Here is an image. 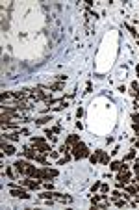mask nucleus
<instances>
[{
  "label": "nucleus",
  "instance_id": "nucleus-24",
  "mask_svg": "<svg viewBox=\"0 0 139 210\" xmlns=\"http://www.w3.org/2000/svg\"><path fill=\"white\" fill-rule=\"evenodd\" d=\"M43 186H45L46 190H54V184H52V182H45V184H43Z\"/></svg>",
  "mask_w": 139,
  "mask_h": 210
},
{
  "label": "nucleus",
  "instance_id": "nucleus-28",
  "mask_svg": "<svg viewBox=\"0 0 139 210\" xmlns=\"http://www.w3.org/2000/svg\"><path fill=\"white\" fill-rule=\"evenodd\" d=\"M6 173H7V175L11 177V179H13V177H15V175H13V169H11V167H6Z\"/></svg>",
  "mask_w": 139,
  "mask_h": 210
},
{
  "label": "nucleus",
  "instance_id": "nucleus-4",
  "mask_svg": "<svg viewBox=\"0 0 139 210\" xmlns=\"http://www.w3.org/2000/svg\"><path fill=\"white\" fill-rule=\"evenodd\" d=\"M9 193H11V197H17V199H30L28 192H26V190H22V188H11Z\"/></svg>",
  "mask_w": 139,
  "mask_h": 210
},
{
  "label": "nucleus",
  "instance_id": "nucleus-21",
  "mask_svg": "<svg viewBox=\"0 0 139 210\" xmlns=\"http://www.w3.org/2000/svg\"><path fill=\"white\" fill-rule=\"evenodd\" d=\"M100 190H102V193H108V192H109V186H108V184H102Z\"/></svg>",
  "mask_w": 139,
  "mask_h": 210
},
{
  "label": "nucleus",
  "instance_id": "nucleus-23",
  "mask_svg": "<svg viewBox=\"0 0 139 210\" xmlns=\"http://www.w3.org/2000/svg\"><path fill=\"white\" fill-rule=\"evenodd\" d=\"M93 91V86H91V82H87V86H85V93H91Z\"/></svg>",
  "mask_w": 139,
  "mask_h": 210
},
{
  "label": "nucleus",
  "instance_id": "nucleus-20",
  "mask_svg": "<svg viewBox=\"0 0 139 210\" xmlns=\"http://www.w3.org/2000/svg\"><path fill=\"white\" fill-rule=\"evenodd\" d=\"M54 78H56V80H59V82H65V80H67L65 74H58V76H54Z\"/></svg>",
  "mask_w": 139,
  "mask_h": 210
},
{
  "label": "nucleus",
  "instance_id": "nucleus-27",
  "mask_svg": "<svg viewBox=\"0 0 139 210\" xmlns=\"http://www.w3.org/2000/svg\"><path fill=\"white\" fill-rule=\"evenodd\" d=\"M111 195H113V199H119V197H122V193H119V192H117V190H115V192H113V193H111Z\"/></svg>",
  "mask_w": 139,
  "mask_h": 210
},
{
  "label": "nucleus",
  "instance_id": "nucleus-31",
  "mask_svg": "<svg viewBox=\"0 0 139 210\" xmlns=\"http://www.w3.org/2000/svg\"><path fill=\"white\" fill-rule=\"evenodd\" d=\"M50 156H52V158H58V151H50Z\"/></svg>",
  "mask_w": 139,
  "mask_h": 210
},
{
  "label": "nucleus",
  "instance_id": "nucleus-25",
  "mask_svg": "<svg viewBox=\"0 0 139 210\" xmlns=\"http://www.w3.org/2000/svg\"><path fill=\"white\" fill-rule=\"evenodd\" d=\"M134 171H136V173H139V158L136 160V164H134Z\"/></svg>",
  "mask_w": 139,
  "mask_h": 210
},
{
  "label": "nucleus",
  "instance_id": "nucleus-12",
  "mask_svg": "<svg viewBox=\"0 0 139 210\" xmlns=\"http://www.w3.org/2000/svg\"><path fill=\"white\" fill-rule=\"evenodd\" d=\"M100 164H104V165L109 164V156L104 153V151H100Z\"/></svg>",
  "mask_w": 139,
  "mask_h": 210
},
{
  "label": "nucleus",
  "instance_id": "nucleus-30",
  "mask_svg": "<svg viewBox=\"0 0 139 210\" xmlns=\"http://www.w3.org/2000/svg\"><path fill=\"white\" fill-rule=\"evenodd\" d=\"M76 115H78V117H82V115H83V108H78V112H76Z\"/></svg>",
  "mask_w": 139,
  "mask_h": 210
},
{
  "label": "nucleus",
  "instance_id": "nucleus-8",
  "mask_svg": "<svg viewBox=\"0 0 139 210\" xmlns=\"http://www.w3.org/2000/svg\"><path fill=\"white\" fill-rule=\"evenodd\" d=\"M2 151H4V154H15V147L9 145V143H6V140L2 141Z\"/></svg>",
  "mask_w": 139,
  "mask_h": 210
},
{
  "label": "nucleus",
  "instance_id": "nucleus-7",
  "mask_svg": "<svg viewBox=\"0 0 139 210\" xmlns=\"http://www.w3.org/2000/svg\"><path fill=\"white\" fill-rule=\"evenodd\" d=\"M78 141H80V138H78L76 134H69V136H67V140H65V143L69 145V147H73V145H76Z\"/></svg>",
  "mask_w": 139,
  "mask_h": 210
},
{
  "label": "nucleus",
  "instance_id": "nucleus-15",
  "mask_svg": "<svg viewBox=\"0 0 139 210\" xmlns=\"http://www.w3.org/2000/svg\"><path fill=\"white\" fill-rule=\"evenodd\" d=\"M134 158H136V149H132V151H130V153H128V154H126V156H124V160H122V162L134 160Z\"/></svg>",
  "mask_w": 139,
  "mask_h": 210
},
{
  "label": "nucleus",
  "instance_id": "nucleus-6",
  "mask_svg": "<svg viewBox=\"0 0 139 210\" xmlns=\"http://www.w3.org/2000/svg\"><path fill=\"white\" fill-rule=\"evenodd\" d=\"M21 154H22V156H26V158H30V160H35V156H37V153H35V151H32L30 147H24Z\"/></svg>",
  "mask_w": 139,
  "mask_h": 210
},
{
  "label": "nucleus",
  "instance_id": "nucleus-33",
  "mask_svg": "<svg viewBox=\"0 0 139 210\" xmlns=\"http://www.w3.org/2000/svg\"><path fill=\"white\" fill-rule=\"evenodd\" d=\"M137 193H139V182H137Z\"/></svg>",
  "mask_w": 139,
  "mask_h": 210
},
{
  "label": "nucleus",
  "instance_id": "nucleus-29",
  "mask_svg": "<svg viewBox=\"0 0 139 210\" xmlns=\"http://www.w3.org/2000/svg\"><path fill=\"white\" fill-rule=\"evenodd\" d=\"M52 130H54V134H59V132H61V126H59V125H58V126H54V128H52Z\"/></svg>",
  "mask_w": 139,
  "mask_h": 210
},
{
  "label": "nucleus",
  "instance_id": "nucleus-17",
  "mask_svg": "<svg viewBox=\"0 0 139 210\" xmlns=\"http://www.w3.org/2000/svg\"><path fill=\"white\" fill-rule=\"evenodd\" d=\"M126 205V199H121V197H119V199H115V207L117 208H122Z\"/></svg>",
  "mask_w": 139,
  "mask_h": 210
},
{
  "label": "nucleus",
  "instance_id": "nucleus-1",
  "mask_svg": "<svg viewBox=\"0 0 139 210\" xmlns=\"http://www.w3.org/2000/svg\"><path fill=\"white\" fill-rule=\"evenodd\" d=\"M71 151H73V156L76 158V160H80V158H89V149H87V145L83 143V141H78L76 145H73L71 147Z\"/></svg>",
  "mask_w": 139,
  "mask_h": 210
},
{
  "label": "nucleus",
  "instance_id": "nucleus-2",
  "mask_svg": "<svg viewBox=\"0 0 139 210\" xmlns=\"http://www.w3.org/2000/svg\"><path fill=\"white\" fill-rule=\"evenodd\" d=\"M58 175H59L58 169H50L48 165H45L43 169H37V173H35V179H39V180H50V179H56Z\"/></svg>",
  "mask_w": 139,
  "mask_h": 210
},
{
  "label": "nucleus",
  "instance_id": "nucleus-32",
  "mask_svg": "<svg viewBox=\"0 0 139 210\" xmlns=\"http://www.w3.org/2000/svg\"><path fill=\"white\" fill-rule=\"evenodd\" d=\"M136 147H137V149H139V140H137V141H136Z\"/></svg>",
  "mask_w": 139,
  "mask_h": 210
},
{
  "label": "nucleus",
  "instance_id": "nucleus-10",
  "mask_svg": "<svg viewBox=\"0 0 139 210\" xmlns=\"http://www.w3.org/2000/svg\"><path fill=\"white\" fill-rule=\"evenodd\" d=\"M48 121H52V115H43V117H39V119H35V125L41 126V125H45V123H48Z\"/></svg>",
  "mask_w": 139,
  "mask_h": 210
},
{
  "label": "nucleus",
  "instance_id": "nucleus-3",
  "mask_svg": "<svg viewBox=\"0 0 139 210\" xmlns=\"http://www.w3.org/2000/svg\"><path fill=\"white\" fill-rule=\"evenodd\" d=\"M21 184L26 186V188H30V190H39V188H41V182H39V179L35 180V179H32V177H26L24 180H21Z\"/></svg>",
  "mask_w": 139,
  "mask_h": 210
},
{
  "label": "nucleus",
  "instance_id": "nucleus-26",
  "mask_svg": "<svg viewBox=\"0 0 139 210\" xmlns=\"http://www.w3.org/2000/svg\"><path fill=\"white\" fill-rule=\"evenodd\" d=\"M132 119H134V123H137V125H139V113H137V112L132 115Z\"/></svg>",
  "mask_w": 139,
  "mask_h": 210
},
{
  "label": "nucleus",
  "instance_id": "nucleus-13",
  "mask_svg": "<svg viewBox=\"0 0 139 210\" xmlns=\"http://www.w3.org/2000/svg\"><path fill=\"white\" fill-rule=\"evenodd\" d=\"M35 162H39V164H43V165H48V162H46V158L43 156L41 153H37V156H35Z\"/></svg>",
  "mask_w": 139,
  "mask_h": 210
},
{
  "label": "nucleus",
  "instance_id": "nucleus-22",
  "mask_svg": "<svg viewBox=\"0 0 139 210\" xmlns=\"http://www.w3.org/2000/svg\"><path fill=\"white\" fill-rule=\"evenodd\" d=\"M132 89H134V91H139V84H137V80H134V82H132Z\"/></svg>",
  "mask_w": 139,
  "mask_h": 210
},
{
  "label": "nucleus",
  "instance_id": "nucleus-5",
  "mask_svg": "<svg viewBox=\"0 0 139 210\" xmlns=\"http://www.w3.org/2000/svg\"><path fill=\"white\" fill-rule=\"evenodd\" d=\"M13 167H15V171L19 173V175H26V167H28V162H24V160H21L19 158L17 162L13 164Z\"/></svg>",
  "mask_w": 139,
  "mask_h": 210
},
{
  "label": "nucleus",
  "instance_id": "nucleus-19",
  "mask_svg": "<svg viewBox=\"0 0 139 210\" xmlns=\"http://www.w3.org/2000/svg\"><path fill=\"white\" fill-rule=\"evenodd\" d=\"M100 186H102V184H100V182H95V184H93V186H91V192H93V193H95V192H97V190H100Z\"/></svg>",
  "mask_w": 139,
  "mask_h": 210
},
{
  "label": "nucleus",
  "instance_id": "nucleus-18",
  "mask_svg": "<svg viewBox=\"0 0 139 210\" xmlns=\"http://www.w3.org/2000/svg\"><path fill=\"white\" fill-rule=\"evenodd\" d=\"M124 26H126V30H128L130 34L134 35V37H137V32H136V28H134V26H130V24H124Z\"/></svg>",
  "mask_w": 139,
  "mask_h": 210
},
{
  "label": "nucleus",
  "instance_id": "nucleus-16",
  "mask_svg": "<svg viewBox=\"0 0 139 210\" xmlns=\"http://www.w3.org/2000/svg\"><path fill=\"white\" fill-rule=\"evenodd\" d=\"M124 190L130 193V195H137V188H134V186H128V184H126V186H124Z\"/></svg>",
  "mask_w": 139,
  "mask_h": 210
},
{
  "label": "nucleus",
  "instance_id": "nucleus-14",
  "mask_svg": "<svg viewBox=\"0 0 139 210\" xmlns=\"http://www.w3.org/2000/svg\"><path fill=\"white\" fill-rule=\"evenodd\" d=\"M121 165H122V162H111L109 169H111V171H119V169H121Z\"/></svg>",
  "mask_w": 139,
  "mask_h": 210
},
{
  "label": "nucleus",
  "instance_id": "nucleus-11",
  "mask_svg": "<svg viewBox=\"0 0 139 210\" xmlns=\"http://www.w3.org/2000/svg\"><path fill=\"white\" fill-rule=\"evenodd\" d=\"M100 151H102V149H97V151H95V154H89L91 164H97V162L100 160Z\"/></svg>",
  "mask_w": 139,
  "mask_h": 210
},
{
  "label": "nucleus",
  "instance_id": "nucleus-9",
  "mask_svg": "<svg viewBox=\"0 0 139 210\" xmlns=\"http://www.w3.org/2000/svg\"><path fill=\"white\" fill-rule=\"evenodd\" d=\"M4 140H9V141H19V140H21V134H19V132L4 134Z\"/></svg>",
  "mask_w": 139,
  "mask_h": 210
}]
</instances>
